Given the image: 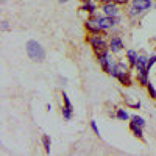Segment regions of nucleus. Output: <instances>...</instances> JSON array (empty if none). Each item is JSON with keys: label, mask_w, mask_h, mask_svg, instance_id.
Here are the masks:
<instances>
[{"label": "nucleus", "mask_w": 156, "mask_h": 156, "mask_svg": "<svg viewBox=\"0 0 156 156\" xmlns=\"http://www.w3.org/2000/svg\"><path fill=\"white\" fill-rule=\"evenodd\" d=\"M27 55L34 62H42L45 59V50H44V47L39 44L37 41L31 39V41L27 42Z\"/></svg>", "instance_id": "1"}, {"label": "nucleus", "mask_w": 156, "mask_h": 156, "mask_svg": "<svg viewBox=\"0 0 156 156\" xmlns=\"http://www.w3.org/2000/svg\"><path fill=\"white\" fill-rule=\"evenodd\" d=\"M89 44L92 45L94 51H95V55H103V53H106L108 51V44L105 42V39H103L100 34H94L92 37L89 39Z\"/></svg>", "instance_id": "2"}, {"label": "nucleus", "mask_w": 156, "mask_h": 156, "mask_svg": "<svg viewBox=\"0 0 156 156\" xmlns=\"http://www.w3.org/2000/svg\"><path fill=\"white\" fill-rule=\"evenodd\" d=\"M151 0H133V5L129 8V16H137L140 12L150 9Z\"/></svg>", "instance_id": "3"}, {"label": "nucleus", "mask_w": 156, "mask_h": 156, "mask_svg": "<svg viewBox=\"0 0 156 156\" xmlns=\"http://www.w3.org/2000/svg\"><path fill=\"white\" fill-rule=\"evenodd\" d=\"M95 20H97V23L100 25V28H101V31L103 30H108V28H111V27H114V25L119 22L115 17H112V16H103V17H95Z\"/></svg>", "instance_id": "4"}, {"label": "nucleus", "mask_w": 156, "mask_h": 156, "mask_svg": "<svg viewBox=\"0 0 156 156\" xmlns=\"http://www.w3.org/2000/svg\"><path fill=\"white\" fill-rule=\"evenodd\" d=\"M62 101H64V106H62V115L66 120H70L72 119V114H73V108H72V103L67 97L66 92H62Z\"/></svg>", "instance_id": "5"}, {"label": "nucleus", "mask_w": 156, "mask_h": 156, "mask_svg": "<svg viewBox=\"0 0 156 156\" xmlns=\"http://www.w3.org/2000/svg\"><path fill=\"white\" fill-rule=\"evenodd\" d=\"M97 58H98V62H100V66H101L103 72L109 73V72H111V69H112V66H114L112 59H109V53L106 51V53H103V55H98Z\"/></svg>", "instance_id": "6"}, {"label": "nucleus", "mask_w": 156, "mask_h": 156, "mask_svg": "<svg viewBox=\"0 0 156 156\" xmlns=\"http://www.w3.org/2000/svg\"><path fill=\"white\" fill-rule=\"evenodd\" d=\"M84 27H86V30H87L90 34H98V33L101 31V28H100V25L97 23L95 17H90V19H87V20L84 22ZM100 34H101V33H100Z\"/></svg>", "instance_id": "7"}, {"label": "nucleus", "mask_w": 156, "mask_h": 156, "mask_svg": "<svg viewBox=\"0 0 156 156\" xmlns=\"http://www.w3.org/2000/svg\"><path fill=\"white\" fill-rule=\"evenodd\" d=\"M101 9H103V12H105V16H112V17H115L117 16V12H119V9H117V5L112 2H106L105 5L101 6Z\"/></svg>", "instance_id": "8"}, {"label": "nucleus", "mask_w": 156, "mask_h": 156, "mask_svg": "<svg viewBox=\"0 0 156 156\" xmlns=\"http://www.w3.org/2000/svg\"><path fill=\"white\" fill-rule=\"evenodd\" d=\"M109 50L112 51V53H119V51L123 50V41L120 37H112L111 41H109Z\"/></svg>", "instance_id": "9"}, {"label": "nucleus", "mask_w": 156, "mask_h": 156, "mask_svg": "<svg viewBox=\"0 0 156 156\" xmlns=\"http://www.w3.org/2000/svg\"><path fill=\"white\" fill-rule=\"evenodd\" d=\"M80 9H81V11H84V12H87V14H90V16H94V14H95V11H97V5L92 2V0H90V2L83 3Z\"/></svg>", "instance_id": "10"}, {"label": "nucleus", "mask_w": 156, "mask_h": 156, "mask_svg": "<svg viewBox=\"0 0 156 156\" xmlns=\"http://www.w3.org/2000/svg\"><path fill=\"white\" fill-rule=\"evenodd\" d=\"M117 80H119L123 86H131V78H129V73L128 72H119Z\"/></svg>", "instance_id": "11"}, {"label": "nucleus", "mask_w": 156, "mask_h": 156, "mask_svg": "<svg viewBox=\"0 0 156 156\" xmlns=\"http://www.w3.org/2000/svg\"><path fill=\"white\" fill-rule=\"evenodd\" d=\"M129 128H131V131L134 133L136 137L144 139V133H142V126H140V125H137L136 122H131V123H129Z\"/></svg>", "instance_id": "12"}, {"label": "nucleus", "mask_w": 156, "mask_h": 156, "mask_svg": "<svg viewBox=\"0 0 156 156\" xmlns=\"http://www.w3.org/2000/svg\"><path fill=\"white\" fill-rule=\"evenodd\" d=\"M126 59H128V62H129V66L134 67V66H136V61H137L136 50H128V51H126Z\"/></svg>", "instance_id": "13"}, {"label": "nucleus", "mask_w": 156, "mask_h": 156, "mask_svg": "<svg viewBox=\"0 0 156 156\" xmlns=\"http://www.w3.org/2000/svg\"><path fill=\"white\" fill-rule=\"evenodd\" d=\"M137 80H139V83H140L142 86H147V84L150 83V80H148V73H139Z\"/></svg>", "instance_id": "14"}, {"label": "nucleus", "mask_w": 156, "mask_h": 156, "mask_svg": "<svg viewBox=\"0 0 156 156\" xmlns=\"http://www.w3.org/2000/svg\"><path fill=\"white\" fill-rule=\"evenodd\" d=\"M117 119H120V120H128L129 119V115H128V112L125 111V109H117Z\"/></svg>", "instance_id": "15"}, {"label": "nucleus", "mask_w": 156, "mask_h": 156, "mask_svg": "<svg viewBox=\"0 0 156 156\" xmlns=\"http://www.w3.org/2000/svg\"><path fill=\"white\" fill-rule=\"evenodd\" d=\"M42 144H44V148H45V153H50V137L47 136V134H44L42 136Z\"/></svg>", "instance_id": "16"}, {"label": "nucleus", "mask_w": 156, "mask_h": 156, "mask_svg": "<svg viewBox=\"0 0 156 156\" xmlns=\"http://www.w3.org/2000/svg\"><path fill=\"white\" fill-rule=\"evenodd\" d=\"M131 120H133V122H136V123H137V125H140V126H144V125H145V120L142 119L140 115H137V114L131 117Z\"/></svg>", "instance_id": "17"}, {"label": "nucleus", "mask_w": 156, "mask_h": 156, "mask_svg": "<svg viewBox=\"0 0 156 156\" xmlns=\"http://www.w3.org/2000/svg\"><path fill=\"white\" fill-rule=\"evenodd\" d=\"M147 89H148L150 97H151V98H156V89L153 87V84H151V83H148V84H147Z\"/></svg>", "instance_id": "18"}, {"label": "nucleus", "mask_w": 156, "mask_h": 156, "mask_svg": "<svg viewBox=\"0 0 156 156\" xmlns=\"http://www.w3.org/2000/svg\"><path fill=\"white\" fill-rule=\"evenodd\" d=\"M90 128L94 129V133H95L97 136H100V131H98V126H97V122H95V120H90Z\"/></svg>", "instance_id": "19"}, {"label": "nucleus", "mask_w": 156, "mask_h": 156, "mask_svg": "<svg viewBox=\"0 0 156 156\" xmlns=\"http://www.w3.org/2000/svg\"><path fill=\"white\" fill-rule=\"evenodd\" d=\"M154 62H156V55H153V56H150V58H148V66H147V67H148V70L153 67V64H154Z\"/></svg>", "instance_id": "20"}, {"label": "nucleus", "mask_w": 156, "mask_h": 156, "mask_svg": "<svg viewBox=\"0 0 156 156\" xmlns=\"http://www.w3.org/2000/svg\"><path fill=\"white\" fill-rule=\"evenodd\" d=\"M112 2L115 5H125V3H128V0H112Z\"/></svg>", "instance_id": "21"}, {"label": "nucleus", "mask_w": 156, "mask_h": 156, "mask_svg": "<svg viewBox=\"0 0 156 156\" xmlns=\"http://www.w3.org/2000/svg\"><path fill=\"white\" fill-rule=\"evenodd\" d=\"M59 2H61V3H66V2H67V0H59Z\"/></svg>", "instance_id": "22"}, {"label": "nucleus", "mask_w": 156, "mask_h": 156, "mask_svg": "<svg viewBox=\"0 0 156 156\" xmlns=\"http://www.w3.org/2000/svg\"><path fill=\"white\" fill-rule=\"evenodd\" d=\"M81 2H83V3H86V2H90V0H81Z\"/></svg>", "instance_id": "23"}, {"label": "nucleus", "mask_w": 156, "mask_h": 156, "mask_svg": "<svg viewBox=\"0 0 156 156\" xmlns=\"http://www.w3.org/2000/svg\"><path fill=\"white\" fill-rule=\"evenodd\" d=\"M106 2H111V0H105V3H106Z\"/></svg>", "instance_id": "24"}]
</instances>
